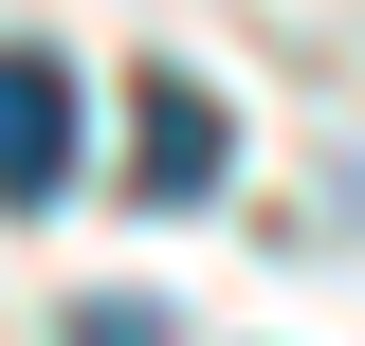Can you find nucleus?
<instances>
[{"instance_id":"f257e3e1","label":"nucleus","mask_w":365,"mask_h":346,"mask_svg":"<svg viewBox=\"0 0 365 346\" xmlns=\"http://www.w3.org/2000/svg\"><path fill=\"white\" fill-rule=\"evenodd\" d=\"M55 182H73V73L0 37V201H55Z\"/></svg>"},{"instance_id":"f03ea898","label":"nucleus","mask_w":365,"mask_h":346,"mask_svg":"<svg viewBox=\"0 0 365 346\" xmlns=\"http://www.w3.org/2000/svg\"><path fill=\"white\" fill-rule=\"evenodd\" d=\"M128 182H146V201H201V182H220V110H201L182 73L128 91Z\"/></svg>"},{"instance_id":"7ed1b4c3","label":"nucleus","mask_w":365,"mask_h":346,"mask_svg":"<svg viewBox=\"0 0 365 346\" xmlns=\"http://www.w3.org/2000/svg\"><path fill=\"white\" fill-rule=\"evenodd\" d=\"M73 346H165V310H146V292H91V310H73Z\"/></svg>"}]
</instances>
